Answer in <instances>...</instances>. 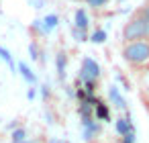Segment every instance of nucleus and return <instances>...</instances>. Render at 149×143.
Here are the masks:
<instances>
[{
    "mask_svg": "<svg viewBox=\"0 0 149 143\" xmlns=\"http://www.w3.org/2000/svg\"><path fill=\"white\" fill-rule=\"evenodd\" d=\"M129 41H147L149 43V17L139 8L127 19L123 27V43Z\"/></svg>",
    "mask_w": 149,
    "mask_h": 143,
    "instance_id": "1",
    "label": "nucleus"
},
{
    "mask_svg": "<svg viewBox=\"0 0 149 143\" xmlns=\"http://www.w3.org/2000/svg\"><path fill=\"white\" fill-rule=\"evenodd\" d=\"M123 59L129 66H143L149 61V43L147 41H129L123 43Z\"/></svg>",
    "mask_w": 149,
    "mask_h": 143,
    "instance_id": "2",
    "label": "nucleus"
},
{
    "mask_svg": "<svg viewBox=\"0 0 149 143\" xmlns=\"http://www.w3.org/2000/svg\"><path fill=\"white\" fill-rule=\"evenodd\" d=\"M86 2H88V6L98 8V6H104V4H106V0H86Z\"/></svg>",
    "mask_w": 149,
    "mask_h": 143,
    "instance_id": "3",
    "label": "nucleus"
},
{
    "mask_svg": "<svg viewBox=\"0 0 149 143\" xmlns=\"http://www.w3.org/2000/svg\"><path fill=\"white\" fill-rule=\"evenodd\" d=\"M145 4H149V0H145Z\"/></svg>",
    "mask_w": 149,
    "mask_h": 143,
    "instance_id": "4",
    "label": "nucleus"
},
{
    "mask_svg": "<svg viewBox=\"0 0 149 143\" xmlns=\"http://www.w3.org/2000/svg\"><path fill=\"white\" fill-rule=\"evenodd\" d=\"M145 100H147V102H149V98H147V96H145Z\"/></svg>",
    "mask_w": 149,
    "mask_h": 143,
    "instance_id": "5",
    "label": "nucleus"
}]
</instances>
